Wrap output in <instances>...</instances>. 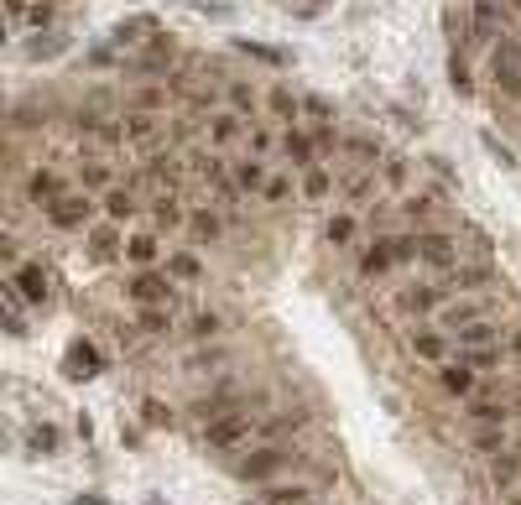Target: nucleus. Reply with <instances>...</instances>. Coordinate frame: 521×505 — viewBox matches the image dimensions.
I'll return each mask as SVG.
<instances>
[{
    "instance_id": "1",
    "label": "nucleus",
    "mask_w": 521,
    "mask_h": 505,
    "mask_svg": "<svg viewBox=\"0 0 521 505\" xmlns=\"http://www.w3.org/2000/svg\"><path fill=\"white\" fill-rule=\"evenodd\" d=\"M282 469H298V453L282 443H250V453L235 464V479H246V484H272Z\"/></svg>"
},
{
    "instance_id": "2",
    "label": "nucleus",
    "mask_w": 521,
    "mask_h": 505,
    "mask_svg": "<svg viewBox=\"0 0 521 505\" xmlns=\"http://www.w3.org/2000/svg\"><path fill=\"white\" fill-rule=\"evenodd\" d=\"M256 412H250V401L246 407H235V412H219L204 422V443L219 448V453H230V448H240V443H256Z\"/></svg>"
},
{
    "instance_id": "3",
    "label": "nucleus",
    "mask_w": 521,
    "mask_h": 505,
    "mask_svg": "<svg viewBox=\"0 0 521 505\" xmlns=\"http://www.w3.org/2000/svg\"><path fill=\"white\" fill-rule=\"evenodd\" d=\"M491 73H495V84H500L506 99H521V42H517V37H506V31L495 37Z\"/></svg>"
},
{
    "instance_id": "4",
    "label": "nucleus",
    "mask_w": 521,
    "mask_h": 505,
    "mask_svg": "<svg viewBox=\"0 0 521 505\" xmlns=\"http://www.w3.org/2000/svg\"><path fill=\"white\" fill-rule=\"evenodd\" d=\"M443 292H459V298H469V292H485V287H495V266L491 261H469V266H454L443 271V282H438Z\"/></svg>"
},
{
    "instance_id": "5",
    "label": "nucleus",
    "mask_w": 521,
    "mask_h": 505,
    "mask_svg": "<svg viewBox=\"0 0 521 505\" xmlns=\"http://www.w3.org/2000/svg\"><path fill=\"white\" fill-rule=\"evenodd\" d=\"M89 219H94V204H89V193H68V198H58V204L47 208V224L53 230H89Z\"/></svg>"
},
{
    "instance_id": "6",
    "label": "nucleus",
    "mask_w": 521,
    "mask_h": 505,
    "mask_svg": "<svg viewBox=\"0 0 521 505\" xmlns=\"http://www.w3.org/2000/svg\"><path fill=\"white\" fill-rule=\"evenodd\" d=\"M417 261H428V266H438V271H454L459 266V240L438 235V230H423V235H417Z\"/></svg>"
},
{
    "instance_id": "7",
    "label": "nucleus",
    "mask_w": 521,
    "mask_h": 505,
    "mask_svg": "<svg viewBox=\"0 0 521 505\" xmlns=\"http://www.w3.org/2000/svg\"><path fill=\"white\" fill-rule=\"evenodd\" d=\"M130 298L141 302V307H167L178 292H172V276H162V271H141V276L130 282Z\"/></svg>"
},
{
    "instance_id": "8",
    "label": "nucleus",
    "mask_w": 521,
    "mask_h": 505,
    "mask_svg": "<svg viewBox=\"0 0 521 505\" xmlns=\"http://www.w3.org/2000/svg\"><path fill=\"white\" fill-rule=\"evenodd\" d=\"M156 37H162V21L156 16H125L121 27H115V42L121 47H152Z\"/></svg>"
},
{
    "instance_id": "9",
    "label": "nucleus",
    "mask_w": 521,
    "mask_h": 505,
    "mask_svg": "<svg viewBox=\"0 0 521 505\" xmlns=\"http://www.w3.org/2000/svg\"><path fill=\"white\" fill-rule=\"evenodd\" d=\"M511 417H517V407L500 401V396H491V401H469V422H475V427H506Z\"/></svg>"
},
{
    "instance_id": "10",
    "label": "nucleus",
    "mask_w": 521,
    "mask_h": 505,
    "mask_svg": "<svg viewBox=\"0 0 521 505\" xmlns=\"http://www.w3.org/2000/svg\"><path fill=\"white\" fill-rule=\"evenodd\" d=\"M407 349H412V355L417 359H433V365H449V344H443V333H433V328H412V333H407Z\"/></svg>"
},
{
    "instance_id": "11",
    "label": "nucleus",
    "mask_w": 521,
    "mask_h": 505,
    "mask_svg": "<svg viewBox=\"0 0 521 505\" xmlns=\"http://www.w3.org/2000/svg\"><path fill=\"white\" fill-rule=\"evenodd\" d=\"M121 136H125V141H136V147H152V141H156L152 110H125V115H121Z\"/></svg>"
},
{
    "instance_id": "12",
    "label": "nucleus",
    "mask_w": 521,
    "mask_h": 505,
    "mask_svg": "<svg viewBox=\"0 0 521 505\" xmlns=\"http://www.w3.org/2000/svg\"><path fill=\"white\" fill-rule=\"evenodd\" d=\"M438 391L443 396H475V370L469 365H438Z\"/></svg>"
},
{
    "instance_id": "13",
    "label": "nucleus",
    "mask_w": 521,
    "mask_h": 505,
    "mask_svg": "<svg viewBox=\"0 0 521 505\" xmlns=\"http://www.w3.org/2000/svg\"><path fill=\"white\" fill-rule=\"evenodd\" d=\"M27 193L37 198V204H47V208L58 204V198H68V193H63V178L53 173V167H37V173L27 178Z\"/></svg>"
},
{
    "instance_id": "14",
    "label": "nucleus",
    "mask_w": 521,
    "mask_h": 505,
    "mask_svg": "<svg viewBox=\"0 0 521 505\" xmlns=\"http://www.w3.org/2000/svg\"><path fill=\"white\" fill-rule=\"evenodd\" d=\"M11 287H16L27 302H37V307H42V302H47V271H42V266H16Z\"/></svg>"
},
{
    "instance_id": "15",
    "label": "nucleus",
    "mask_w": 521,
    "mask_h": 505,
    "mask_svg": "<svg viewBox=\"0 0 521 505\" xmlns=\"http://www.w3.org/2000/svg\"><path fill=\"white\" fill-rule=\"evenodd\" d=\"M491 484L495 490H517L521 484V453L517 448H506V453H495L491 459Z\"/></svg>"
},
{
    "instance_id": "16",
    "label": "nucleus",
    "mask_w": 521,
    "mask_h": 505,
    "mask_svg": "<svg viewBox=\"0 0 521 505\" xmlns=\"http://www.w3.org/2000/svg\"><path fill=\"white\" fill-rule=\"evenodd\" d=\"M491 344H500V324L495 318H480V324L459 328V349H491Z\"/></svg>"
},
{
    "instance_id": "17",
    "label": "nucleus",
    "mask_w": 521,
    "mask_h": 505,
    "mask_svg": "<svg viewBox=\"0 0 521 505\" xmlns=\"http://www.w3.org/2000/svg\"><path fill=\"white\" fill-rule=\"evenodd\" d=\"M438 302H443V287L433 282V287H407V292L397 298V307L401 313H433Z\"/></svg>"
},
{
    "instance_id": "18",
    "label": "nucleus",
    "mask_w": 521,
    "mask_h": 505,
    "mask_svg": "<svg viewBox=\"0 0 521 505\" xmlns=\"http://www.w3.org/2000/svg\"><path fill=\"white\" fill-rule=\"evenodd\" d=\"M475 37L480 42L500 37V0H475Z\"/></svg>"
},
{
    "instance_id": "19",
    "label": "nucleus",
    "mask_w": 521,
    "mask_h": 505,
    "mask_svg": "<svg viewBox=\"0 0 521 505\" xmlns=\"http://www.w3.org/2000/svg\"><path fill=\"white\" fill-rule=\"evenodd\" d=\"M334 193V173H324L318 162L313 167H303V198H313V204H324Z\"/></svg>"
},
{
    "instance_id": "20",
    "label": "nucleus",
    "mask_w": 521,
    "mask_h": 505,
    "mask_svg": "<svg viewBox=\"0 0 521 505\" xmlns=\"http://www.w3.org/2000/svg\"><path fill=\"white\" fill-rule=\"evenodd\" d=\"M391 266H397V256H391V245H386V240L366 245V256H360V271H366V276H386Z\"/></svg>"
},
{
    "instance_id": "21",
    "label": "nucleus",
    "mask_w": 521,
    "mask_h": 505,
    "mask_svg": "<svg viewBox=\"0 0 521 505\" xmlns=\"http://www.w3.org/2000/svg\"><path fill=\"white\" fill-rule=\"evenodd\" d=\"M235 136H240V115H235V110H214V115H209V141H214V147H230Z\"/></svg>"
},
{
    "instance_id": "22",
    "label": "nucleus",
    "mask_w": 521,
    "mask_h": 505,
    "mask_svg": "<svg viewBox=\"0 0 521 505\" xmlns=\"http://www.w3.org/2000/svg\"><path fill=\"white\" fill-rule=\"evenodd\" d=\"M105 219H110V224H130V219H136V198H130L125 188H110V193H105Z\"/></svg>"
},
{
    "instance_id": "23",
    "label": "nucleus",
    "mask_w": 521,
    "mask_h": 505,
    "mask_svg": "<svg viewBox=\"0 0 521 505\" xmlns=\"http://www.w3.org/2000/svg\"><path fill=\"white\" fill-rule=\"evenodd\" d=\"M125 261H130V266H141V271H152L156 266V240L152 235H130V240H125Z\"/></svg>"
},
{
    "instance_id": "24",
    "label": "nucleus",
    "mask_w": 521,
    "mask_h": 505,
    "mask_svg": "<svg viewBox=\"0 0 521 505\" xmlns=\"http://www.w3.org/2000/svg\"><path fill=\"white\" fill-rule=\"evenodd\" d=\"M141 182H152V188H162V193H172V182H178V162H172V156H156V162H147Z\"/></svg>"
},
{
    "instance_id": "25",
    "label": "nucleus",
    "mask_w": 521,
    "mask_h": 505,
    "mask_svg": "<svg viewBox=\"0 0 521 505\" xmlns=\"http://www.w3.org/2000/svg\"><path fill=\"white\" fill-rule=\"evenodd\" d=\"M266 182H272V178H266V167H261L256 156L235 167V188H240V193H266Z\"/></svg>"
},
{
    "instance_id": "26",
    "label": "nucleus",
    "mask_w": 521,
    "mask_h": 505,
    "mask_svg": "<svg viewBox=\"0 0 521 505\" xmlns=\"http://www.w3.org/2000/svg\"><path fill=\"white\" fill-rule=\"evenodd\" d=\"M469 443H475V453H506V448H511V433H506V427H475V438H469Z\"/></svg>"
},
{
    "instance_id": "27",
    "label": "nucleus",
    "mask_w": 521,
    "mask_h": 505,
    "mask_svg": "<svg viewBox=\"0 0 521 505\" xmlns=\"http://www.w3.org/2000/svg\"><path fill=\"white\" fill-rule=\"evenodd\" d=\"M266 505H298V501H313V484H266L261 490Z\"/></svg>"
},
{
    "instance_id": "28",
    "label": "nucleus",
    "mask_w": 521,
    "mask_h": 505,
    "mask_svg": "<svg viewBox=\"0 0 521 505\" xmlns=\"http://www.w3.org/2000/svg\"><path fill=\"white\" fill-rule=\"evenodd\" d=\"M152 219H156V230H178V224H188V219H183V204H178L172 193H162V198L152 204Z\"/></svg>"
},
{
    "instance_id": "29",
    "label": "nucleus",
    "mask_w": 521,
    "mask_h": 505,
    "mask_svg": "<svg viewBox=\"0 0 521 505\" xmlns=\"http://www.w3.org/2000/svg\"><path fill=\"white\" fill-rule=\"evenodd\" d=\"M89 250H94V261H115V256H125V240L115 235V230H94Z\"/></svg>"
},
{
    "instance_id": "30",
    "label": "nucleus",
    "mask_w": 521,
    "mask_h": 505,
    "mask_svg": "<svg viewBox=\"0 0 521 505\" xmlns=\"http://www.w3.org/2000/svg\"><path fill=\"white\" fill-rule=\"evenodd\" d=\"M480 318H485V307H480V302H454V307H443V324L454 328V333L469 328V324H480Z\"/></svg>"
},
{
    "instance_id": "31",
    "label": "nucleus",
    "mask_w": 521,
    "mask_h": 505,
    "mask_svg": "<svg viewBox=\"0 0 521 505\" xmlns=\"http://www.w3.org/2000/svg\"><path fill=\"white\" fill-rule=\"evenodd\" d=\"M459 359L469 370H495V365L506 359V349H500V344H491V349H459Z\"/></svg>"
},
{
    "instance_id": "32",
    "label": "nucleus",
    "mask_w": 521,
    "mask_h": 505,
    "mask_svg": "<svg viewBox=\"0 0 521 505\" xmlns=\"http://www.w3.org/2000/svg\"><path fill=\"white\" fill-rule=\"evenodd\" d=\"M99 365H105V359H99V349H94V344H73V349H68V370H84V375H94Z\"/></svg>"
},
{
    "instance_id": "33",
    "label": "nucleus",
    "mask_w": 521,
    "mask_h": 505,
    "mask_svg": "<svg viewBox=\"0 0 521 505\" xmlns=\"http://www.w3.org/2000/svg\"><path fill=\"white\" fill-rule=\"evenodd\" d=\"M235 47H240L246 58H261V63H272V68H282V63H287V53H276L272 42H235Z\"/></svg>"
},
{
    "instance_id": "34",
    "label": "nucleus",
    "mask_w": 521,
    "mask_h": 505,
    "mask_svg": "<svg viewBox=\"0 0 521 505\" xmlns=\"http://www.w3.org/2000/svg\"><path fill=\"white\" fill-rule=\"evenodd\" d=\"M188 224H193V235H204V240H214L219 230H224V219H219L214 208H198V214H193Z\"/></svg>"
},
{
    "instance_id": "35",
    "label": "nucleus",
    "mask_w": 521,
    "mask_h": 505,
    "mask_svg": "<svg viewBox=\"0 0 521 505\" xmlns=\"http://www.w3.org/2000/svg\"><path fill=\"white\" fill-rule=\"evenodd\" d=\"M79 178H84V188H110L115 173H110V162H84V167H79Z\"/></svg>"
},
{
    "instance_id": "36",
    "label": "nucleus",
    "mask_w": 521,
    "mask_h": 505,
    "mask_svg": "<svg viewBox=\"0 0 521 505\" xmlns=\"http://www.w3.org/2000/svg\"><path fill=\"white\" fill-rule=\"evenodd\" d=\"M282 147H287V156H292V162H303V167H313V136H298V130H292V136H287Z\"/></svg>"
},
{
    "instance_id": "37",
    "label": "nucleus",
    "mask_w": 521,
    "mask_h": 505,
    "mask_svg": "<svg viewBox=\"0 0 521 505\" xmlns=\"http://www.w3.org/2000/svg\"><path fill=\"white\" fill-rule=\"evenodd\" d=\"M480 147L491 151V156H495V162H500V167H506V173H517V151H511V147H500V141H495L491 130L480 136Z\"/></svg>"
},
{
    "instance_id": "38",
    "label": "nucleus",
    "mask_w": 521,
    "mask_h": 505,
    "mask_svg": "<svg viewBox=\"0 0 521 505\" xmlns=\"http://www.w3.org/2000/svg\"><path fill=\"white\" fill-rule=\"evenodd\" d=\"M324 235L334 240V245H349V235H355V219H349V214H334V219L324 224Z\"/></svg>"
},
{
    "instance_id": "39",
    "label": "nucleus",
    "mask_w": 521,
    "mask_h": 505,
    "mask_svg": "<svg viewBox=\"0 0 521 505\" xmlns=\"http://www.w3.org/2000/svg\"><path fill=\"white\" fill-rule=\"evenodd\" d=\"M63 47H68V37H37L27 53H31V58H58Z\"/></svg>"
},
{
    "instance_id": "40",
    "label": "nucleus",
    "mask_w": 521,
    "mask_h": 505,
    "mask_svg": "<svg viewBox=\"0 0 521 505\" xmlns=\"http://www.w3.org/2000/svg\"><path fill=\"white\" fill-rule=\"evenodd\" d=\"M167 276H178V282H198V261H193V256H172V261H167Z\"/></svg>"
},
{
    "instance_id": "41",
    "label": "nucleus",
    "mask_w": 521,
    "mask_h": 505,
    "mask_svg": "<svg viewBox=\"0 0 521 505\" xmlns=\"http://www.w3.org/2000/svg\"><path fill=\"white\" fill-rule=\"evenodd\" d=\"M370 188H375V173H360V178H349V182H344V193H349L355 204H366V198H370Z\"/></svg>"
},
{
    "instance_id": "42",
    "label": "nucleus",
    "mask_w": 521,
    "mask_h": 505,
    "mask_svg": "<svg viewBox=\"0 0 521 505\" xmlns=\"http://www.w3.org/2000/svg\"><path fill=\"white\" fill-rule=\"evenodd\" d=\"M386 245H391V256H397V261H417V235H391Z\"/></svg>"
},
{
    "instance_id": "43",
    "label": "nucleus",
    "mask_w": 521,
    "mask_h": 505,
    "mask_svg": "<svg viewBox=\"0 0 521 505\" xmlns=\"http://www.w3.org/2000/svg\"><path fill=\"white\" fill-rule=\"evenodd\" d=\"M449 79H454V89H459V94H469V63H464V53L449 58Z\"/></svg>"
},
{
    "instance_id": "44",
    "label": "nucleus",
    "mask_w": 521,
    "mask_h": 505,
    "mask_svg": "<svg viewBox=\"0 0 521 505\" xmlns=\"http://www.w3.org/2000/svg\"><path fill=\"white\" fill-rule=\"evenodd\" d=\"M219 333V313H198L193 318V339H214Z\"/></svg>"
},
{
    "instance_id": "45",
    "label": "nucleus",
    "mask_w": 521,
    "mask_h": 505,
    "mask_svg": "<svg viewBox=\"0 0 521 505\" xmlns=\"http://www.w3.org/2000/svg\"><path fill=\"white\" fill-rule=\"evenodd\" d=\"M344 147L355 151V156H360V162H375V156H381V147H375V141H366V136H349V141H344Z\"/></svg>"
},
{
    "instance_id": "46",
    "label": "nucleus",
    "mask_w": 521,
    "mask_h": 505,
    "mask_svg": "<svg viewBox=\"0 0 521 505\" xmlns=\"http://www.w3.org/2000/svg\"><path fill=\"white\" fill-rule=\"evenodd\" d=\"M209 365H224V349H198V355H188V370H209Z\"/></svg>"
},
{
    "instance_id": "47",
    "label": "nucleus",
    "mask_w": 521,
    "mask_h": 505,
    "mask_svg": "<svg viewBox=\"0 0 521 505\" xmlns=\"http://www.w3.org/2000/svg\"><path fill=\"white\" fill-rule=\"evenodd\" d=\"M230 105H235V115H240V110H250V105H256L250 84H230Z\"/></svg>"
},
{
    "instance_id": "48",
    "label": "nucleus",
    "mask_w": 521,
    "mask_h": 505,
    "mask_svg": "<svg viewBox=\"0 0 521 505\" xmlns=\"http://www.w3.org/2000/svg\"><path fill=\"white\" fill-rule=\"evenodd\" d=\"M141 328H147V333H167V313H162V307H147V313H141Z\"/></svg>"
},
{
    "instance_id": "49",
    "label": "nucleus",
    "mask_w": 521,
    "mask_h": 505,
    "mask_svg": "<svg viewBox=\"0 0 521 505\" xmlns=\"http://www.w3.org/2000/svg\"><path fill=\"white\" fill-rule=\"evenodd\" d=\"M31 448L53 453V448H58V433H53V427H31Z\"/></svg>"
},
{
    "instance_id": "50",
    "label": "nucleus",
    "mask_w": 521,
    "mask_h": 505,
    "mask_svg": "<svg viewBox=\"0 0 521 505\" xmlns=\"http://www.w3.org/2000/svg\"><path fill=\"white\" fill-rule=\"evenodd\" d=\"M386 182H391V188L407 182V162H401V156H386Z\"/></svg>"
},
{
    "instance_id": "51",
    "label": "nucleus",
    "mask_w": 521,
    "mask_h": 505,
    "mask_svg": "<svg viewBox=\"0 0 521 505\" xmlns=\"http://www.w3.org/2000/svg\"><path fill=\"white\" fill-rule=\"evenodd\" d=\"M266 151H272V136H266V130H250V156H256V162H261V156H266Z\"/></svg>"
},
{
    "instance_id": "52",
    "label": "nucleus",
    "mask_w": 521,
    "mask_h": 505,
    "mask_svg": "<svg viewBox=\"0 0 521 505\" xmlns=\"http://www.w3.org/2000/svg\"><path fill=\"white\" fill-rule=\"evenodd\" d=\"M27 21H31V27H47V21H53V5H42V0H37V5L27 11Z\"/></svg>"
},
{
    "instance_id": "53",
    "label": "nucleus",
    "mask_w": 521,
    "mask_h": 505,
    "mask_svg": "<svg viewBox=\"0 0 521 505\" xmlns=\"http://www.w3.org/2000/svg\"><path fill=\"white\" fill-rule=\"evenodd\" d=\"M287 188H292L287 178H272V182H266V198H272V204H282V198H287Z\"/></svg>"
},
{
    "instance_id": "54",
    "label": "nucleus",
    "mask_w": 521,
    "mask_h": 505,
    "mask_svg": "<svg viewBox=\"0 0 521 505\" xmlns=\"http://www.w3.org/2000/svg\"><path fill=\"white\" fill-rule=\"evenodd\" d=\"M272 105L282 110V115H298V99H292V94H282V89L272 94Z\"/></svg>"
},
{
    "instance_id": "55",
    "label": "nucleus",
    "mask_w": 521,
    "mask_h": 505,
    "mask_svg": "<svg viewBox=\"0 0 521 505\" xmlns=\"http://www.w3.org/2000/svg\"><path fill=\"white\" fill-rule=\"evenodd\" d=\"M313 147H334V130L329 125H313Z\"/></svg>"
},
{
    "instance_id": "56",
    "label": "nucleus",
    "mask_w": 521,
    "mask_h": 505,
    "mask_svg": "<svg viewBox=\"0 0 521 505\" xmlns=\"http://www.w3.org/2000/svg\"><path fill=\"white\" fill-rule=\"evenodd\" d=\"M5 16H11V21H21V16H27V0H5Z\"/></svg>"
},
{
    "instance_id": "57",
    "label": "nucleus",
    "mask_w": 521,
    "mask_h": 505,
    "mask_svg": "<svg viewBox=\"0 0 521 505\" xmlns=\"http://www.w3.org/2000/svg\"><path fill=\"white\" fill-rule=\"evenodd\" d=\"M506 349V359H521V333H511V344H500Z\"/></svg>"
},
{
    "instance_id": "58",
    "label": "nucleus",
    "mask_w": 521,
    "mask_h": 505,
    "mask_svg": "<svg viewBox=\"0 0 521 505\" xmlns=\"http://www.w3.org/2000/svg\"><path fill=\"white\" fill-rule=\"evenodd\" d=\"M73 505H110V501H105V495H79Z\"/></svg>"
},
{
    "instance_id": "59",
    "label": "nucleus",
    "mask_w": 521,
    "mask_h": 505,
    "mask_svg": "<svg viewBox=\"0 0 521 505\" xmlns=\"http://www.w3.org/2000/svg\"><path fill=\"white\" fill-rule=\"evenodd\" d=\"M511 407H517V412H521V386H517V391H511Z\"/></svg>"
},
{
    "instance_id": "60",
    "label": "nucleus",
    "mask_w": 521,
    "mask_h": 505,
    "mask_svg": "<svg viewBox=\"0 0 521 505\" xmlns=\"http://www.w3.org/2000/svg\"><path fill=\"white\" fill-rule=\"evenodd\" d=\"M506 5H511V11H521V0H506Z\"/></svg>"
},
{
    "instance_id": "61",
    "label": "nucleus",
    "mask_w": 521,
    "mask_h": 505,
    "mask_svg": "<svg viewBox=\"0 0 521 505\" xmlns=\"http://www.w3.org/2000/svg\"><path fill=\"white\" fill-rule=\"evenodd\" d=\"M506 505H521V495H511V501H506Z\"/></svg>"
},
{
    "instance_id": "62",
    "label": "nucleus",
    "mask_w": 521,
    "mask_h": 505,
    "mask_svg": "<svg viewBox=\"0 0 521 505\" xmlns=\"http://www.w3.org/2000/svg\"><path fill=\"white\" fill-rule=\"evenodd\" d=\"M298 505H313V501H298Z\"/></svg>"
},
{
    "instance_id": "63",
    "label": "nucleus",
    "mask_w": 521,
    "mask_h": 505,
    "mask_svg": "<svg viewBox=\"0 0 521 505\" xmlns=\"http://www.w3.org/2000/svg\"><path fill=\"white\" fill-rule=\"evenodd\" d=\"M193 5H198V0H193Z\"/></svg>"
}]
</instances>
